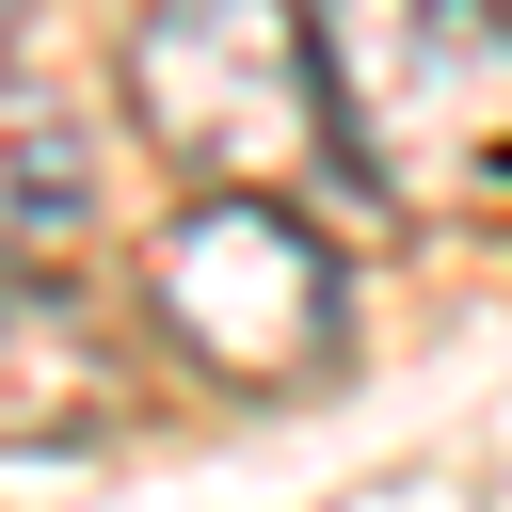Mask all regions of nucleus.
Instances as JSON below:
<instances>
[{"label": "nucleus", "instance_id": "1", "mask_svg": "<svg viewBox=\"0 0 512 512\" xmlns=\"http://www.w3.org/2000/svg\"><path fill=\"white\" fill-rule=\"evenodd\" d=\"M336 160L400 208L512 176V0H320Z\"/></svg>", "mask_w": 512, "mask_h": 512}, {"label": "nucleus", "instance_id": "2", "mask_svg": "<svg viewBox=\"0 0 512 512\" xmlns=\"http://www.w3.org/2000/svg\"><path fill=\"white\" fill-rule=\"evenodd\" d=\"M128 128L192 176V192H288L336 112H320V16L304 0H144L128 48Z\"/></svg>", "mask_w": 512, "mask_h": 512}, {"label": "nucleus", "instance_id": "3", "mask_svg": "<svg viewBox=\"0 0 512 512\" xmlns=\"http://www.w3.org/2000/svg\"><path fill=\"white\" fill-rule=\"evenodd\" d=\"M144 320H160L208 384L288 400V384L336 368V336H352V272H336V240H320L288 192H192V208L144 240Z\"/></svg>", "mask_w": 512, "mask_h": 512}, {"label": "nucleus", "instance_id": "4", "mask_svg": "<svg viewBox=\"0 0 512 512\" xmlns=\"http://www.w3.org/2000/svg\"><path fill=\"white\" fill-rule=\"evenodd\" d=\"M112 416V304L80 272H0V448H80Z\"/></svg>", "mask_w": 512, "mask_h": 512}, {"label": "nucleus", "instance_id": "5", "mask_svg": "<svg viewBox=\"0 0 512 512\" xmlns=\"http://www.w3.org/2000/svg\"><path fill=\"white\" fill-rule=\"evenodd\" d=\"M80 224H96V128L32 80L16 0H0V272H48Z\"/></svg>", "mask_w": 512, "mask_h": 512}]
</instances>
